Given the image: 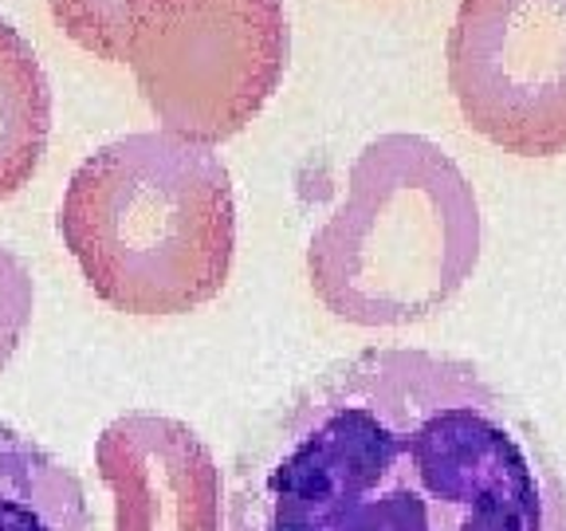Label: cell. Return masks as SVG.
Listing matches in <instances>:
<instances>
[{
    "mask_svg": "<svg viewBox=\"0 0 566 531\" xmlns=\"http://www.w3.org/2000/svg\"><path fill=\"white\" fill-rule=\"evenodd\" d=\"M484 217L464 169L424 134H378L307 244L315 300L350 327H409L472 280Z\"/></svg>",
    "mask_w": 566,
    "mask_h": 531,
    "instance_id": "cell-3",
    "label": "cell"
},
{
    "mask_svg": "<svg viewBox=\"0 0 566 531\" xmlns=\"http://www.w3.org/2000/svg\"><path fill=\"white\" fill-rule=\"evenodd\" d=\"M229 531H566V472L476 363L366 346L248 437Z\"/></svg>",
    "mask_w": 566,
    "mask_h": 531,
    "instance_id": "cell-1",
    "label": "cell"
},
{
    "mask_svg": "<svg viewBox=\"0 0 566 531\" xmlns=\"http://www.w3.org/2000/svg\"><path fill=\"white\" fill-rule=\"evenodd\" d=\"M35 311V283L24 260L12 252L9 244H0V374L9 371L17 358L20 343H24L28 327H32Z\"/></svg>",
    "mask_w": 566,
    "mask_h": 531,
    "instance_id": "cell-10",
    "label": "cell"
},
{
    "mask_svg": "<svg viewBox=\"0 0 566 531\" xmlns=\"http://www.w3.org/2000/svg\"><path fill=\"white\" fill-rule=\"evenodd\" d=\"M52 20L63 28L67 40L91 52L95 60L123 63L126 60V20L130 0H48Z\"/></svg>",
    "mask_w": 566,
    "mask_h": 531,
    "instance_id": "cell-9",
    "label": "cell"
},
{
    "mask_svg": "<svg viewBox=\"0 0 566 531\" xmlns=\"http://www.w3.org/2000/svg\"><path fill=\"white\" fill-rule=\"evenodd\" d=\"M60 237L111 311L189 315L224 292L237 260L229 166L177 134H123L75 166Z\"/></svg>",
    "mask_w": 566,
    "mask_h": 531,
    "instance_id": "cell-2",
    "label": "cell"
},
{
    "mask_svg": "<svg viewBox=\"0 0 566 531\" xmlns=\"http://www.w3.org/2000/svg\"><path fill=\"white\" fill-rule=\"evenodd\" d=\"M0 531H91L83 480L48 445L0 421Z\"/></svg>",
    "mask_w": 566,
    "mask_h": 531,
    "instance_id": "cell-7",
    "label": "cell"
},
{
    "mask_svg": "<svg viewBox=\"0 0 566 531\" xmlns=\"http://www.w3.org/2000/svg\"><path fill=\"white\" fill-rule=\"evenodd\" d=\"M283 0H130L126 60L158 131L221 146L280 91Z\"/></svg>",
    "mask_w": 566,
    "mask_h": 531,
    "instance_id": "cell-4",
    "label": "cell"
},
{
    "mask_svg": "<svg viewBox=\"0 0 566 531\" xmlns=\"http://www.w3.org/2000/svg\"><path fill=\"white\" fill-rule=\"evenodd\" d=\"M115 531H229V485L193 425L134 409L95 437Z\"/></svg>",
    "mask_w": 566,
    "mask_h": 531,
    "instance_id": "cell-6",
    "label": "cell"
},
{
    "mask_svg": "<svg viewBox=\"0 0 566 531\" xmlns=\"http://www.w3.org/2000/svg\"><path fill=\"white\" fill-rule=\"evenodd\" d=\"M52 138V83L20 28L0 20V201L40 169Z\"/></svg>",
    "mask_w": 566,
    "mask_h": 531,
    "instance_id": "cell-8",
    "label": "cell"
},
{
    "mask_svg": "<svg viewBox=\"0 0 566 531\" xmlns=\"http://www.w3.org/2000/svg\"><path fill=\"white\" fill-rule=\"evenodd\" d=\"M444 60L469 131L515 158L566 154V0H460Z\"/></svg>",
    "mask_w": 566,
    "mask_h": 531,
    "instance_id": "cell-5",
    "label": "cell"
}]
</instances>
